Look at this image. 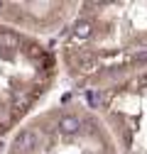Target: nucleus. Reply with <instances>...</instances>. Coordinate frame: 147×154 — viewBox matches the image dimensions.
I'll list each match as a JSON object with an SVG mask.
<instances>
[{
  "label": "nucleus",
  "instance_id": "nucleus-2",
  "mask_svg": "<svg viewBox=\"0 0 147 154\" xmlns=\"http://www.w3.org/2000/svg\"><path fill=\"white\" fill-rule=\"evenodd\" d=\"M59 73L57 49L44 37L0 20V140L37 112Z\"/></svg>",
  "mask_w": 147,
  "mask_h": 154
},
{
  "label": "nucleus",
  "instance_id": "nucleus-5",
  "mask_svg": "<svg viewBox=\"0 0 147 154\" xmlns=\"http://www.w3.org/2000/svg\"><path fill=\"white\" fill-rule=\"evenodd\" d=\"M0 154H3V149H0Z\"/></svg>",
  "mask_w": 147,
  "mask_h": 154
},
{
  "label": "nucleus",
  "instance_id": "nucleus-4",
  "mask_svg": "<svg viewBox=\"0 0 147 154\" xmlns=\"http://www.w3.org/2000/svg\"><path fill=\"white\" fill-rule=\"evenodd\" d=\"M79 3H0V20L30 34L61 32L74 17Z\"/></svg>",
  "mask_w": 147,
  "mask_h": 154
},
{
  "label": "nucleus",
  "instance_id": "nucleus-3",
  "mask_svg": "<svg viewBox=\"0 0 147 154\" xmlns=\"http://www.w3.org/2000/svg\"><path fill=\"white\" fill-rule=\"evenodd\" d=\"M3 154H118L108 125L88 98L37 110L12 132Z\"/></svg>",
  "mask_w": 147,
  "mask_h": 154
},
{
  "label": "nucleus",
  "instance_id": "nucleus-1",
  "mask_svg": "<svg viewBox=\"0 0 147 154\" xmlns=\"http://www.w3.org/2000/svg\"><path fill=\"white\" fill-rule=\"evenodd\" d=\"M57 56L83 93L147 71V3H79L59 32Z\"/></svg>",
  "mask_w": 147,
  "mask_h": 154
}]
</instances>
